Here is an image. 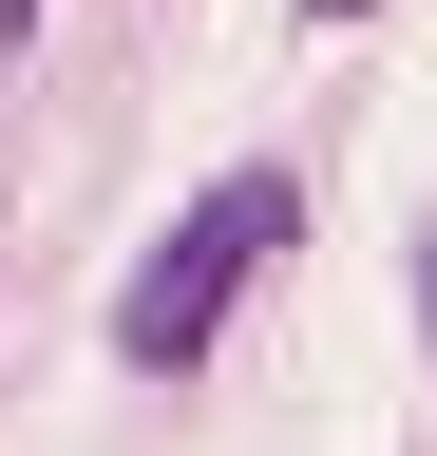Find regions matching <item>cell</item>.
I'll return each instance as SVG.
<instances>
[{"instance_id":"obj_1","label":"cell","mask_w":437,"mask_h":456,"mask_svg":"<svg viewBox=\"0 0 437 456\" xmlns=\"http://www.w3.org/2000/svg\"><path fill=\"white\" fill-rule=\"evenodd\" d=\"M286 228H304V191H286V171H209V191L134 248V285H115V362H209L229 285L286 248Z\"/></svg>"},{"instance_id":"obj_2","label":"cell","mask_w":437,"mask_h":456,"mask_svg":"<svg viewBox=\"0 0 437 456\" xmlns=\"http://www.w3.org/2000/svg\"><path fill=\"white\" fill-rule=\"evenodd\" d=\"M304 20H380V0H304Z\"/></svg>"},{"instance_id":"obj_4","label":"cell","mask_w":437,"mask_h":456,"mask_svg":"<svg viewBox=\"0 0 437 456\" xmlns=\"http://www.w3.org/2000/svg\"><path fill=\"white\" fill-rule=\"evenodd\" d=\"M418 305H437V248H418Z\"/></svg>"},{"instance_id":"obj_3","label":"cell","mask_w":437,"mask_h":456,"mask_svg":"<svg viewBox=\"0 0 437 456\" xmlns=\"http://www.w3.org/2000/svg\"><path fill=\"white\" fill-rule=\"evenodd\" d=\"M20 20H38V0H0V57H20Z\"/></svg>"}]
</instances>
